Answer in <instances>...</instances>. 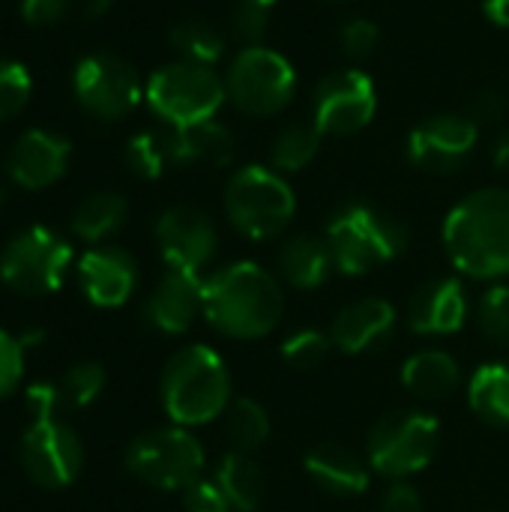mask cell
Instances as JSON below:
<instances>
[{"label":"cell","instance_id":"1","mask_svg":"<svg viewBox=\"0 0 509 512\" xmlns=\"http://www.w3.org/2000/svg\"><path fill=\"white\" fill-rule=\"evenodd\" d=\"M201 315L228 339L255 342L285 318L282 282L255 261H234L201 282Z\"/></svg>","mask_w":509,"mask_h":512},{"label":"cell","instance_id":"2","mask_svg":"<svg viewBox=\"0 0 509 512\" xmlns=\"http://www.w3.org/2000/svg\"><path fill=\"white\" fill-rule=\"evenodd\" d=\"M444 252L456 273L477 282L509 276V189L486 186L465 195L444 219Z\"/></svg>","mask_w":509,"mask_h":512},{"label":"cell","instance_id":"3","mask_svg":"<svg viewBox=\"0 0 509 512\" xmlns=\"http://www.w3.org/2000/svg\"><path fill=\"white\" fill-rule=\"evenodd\" d=\"M159 396L174 426L195 429L228 411L234 384L219 351L210 345H186L165 363Z\"/></svg>","mask_w":509,"mask_h":512},{"label":"cell","instance_id":"4","mask_svg":"<svg viewBox=\"0 0 509 512\" xmlns=\"http://www.w3.org/2000/svg\"><path fill=\"white\" fill-rule=\"evenodd\" d=\"M324 240L333 252L336 273L366 276L393 264L408 246V228L381 207L354 201L333 213Z\"/></svg>","mask_w":509,"mask_h":512},{"label":"cell","instance_id":"5","mask_svg":"<svg viewBox=\"0 0 509 512\" xmlns=\"http://www.w3.org/2000/svg\"><path fill=\"white\" fill-rule=\"evenodd\" d=\"M294 213L297 195L276 168L249 162L231 174L225 186V216L243 237L273 240L291 225Z\"/></svg>","mask_w":509,"mask_h":512},{"label":"cell","instance_id":"6","mask_svg":"<svg viewBox=\"0 0 509 512\" xmlns=\"http://www.w3.org/2000/svg\"><path fill=\"white\" fill-rule=\"evenodd\" d=\"M441 447V423L414 408L384 414L366 441V459L378 477L390 483L411 480L414 474L426 471Z\"/></svg>","mask_w":509,"mask_h":512},{"label":"cell","instance_id":"7","mask_svg":"<svg viewBox=\"0 0 509 512\" xmlns=\"http://www.w3.org/2000/svg\"><path fill=\"white\" fill-rule=\"evenodd\" d=\"M144 99L165 126H195L216 120L225 105V78L213 66L174 60L156 69L144 87Z\"/></svg>","mask_w":509,"mask_h":512},{"label":"cell","instance_id":"8","mask_svg":"<svg viewBox=\"0 0 509 512\" xmlns=\"http://www.w3.org/2000/svg\"><path fill=\"white\" fill-rule=\"evenodd\" d=\"M222 78L228 102L249 117H276L297 93L294 63L270 45L240 48Z\"/></svg>","mask_w":509,"mask_h":512},{"label":"cell","instance_id":"9","mask_svg":"<svg viewBox=\"0 0 509 512\" xmlns=\"http://www.w3.org/2000/svg\"><path fill=\"white\" fill-rule=\"evenodd\" d=\"M207 465L201 441L192 429L162 426L138 435L126 450V471L150 489L159 492H183Z\"/></svg>","mask_w":509,"mask_h":512},{"label":"cell","instance_id":"10","mask_svg":"<svg viewBox=\"0 0 509 512\" xmlns=\"http://www.w3.org/2000/svg\"><path fill=\"white\" fill-rule=\"evenodd\" d=\"M72 246L51 228L33 225L15 234L0 252V279L24 297H42L63 285Z\"/></svg>","mask_w":509,"mask_h":512},{"label":"cell","instance_id":"11","mask_svg":"<svg viewBox=\"0 0 509 512\" xmlns=\"http://www.w3.org/2000/svg\"><path fill=\"white\" fill-rule=\"evenodd\" d=\"M72 90L78 105L99 120L129 117L144 96L135 66L111 51L81 57L72 72Z\"/></svg>","mask_w":509,"mask_h":512},{"label":"cell","instance_id":"12","mask_svg":"<svg viewBox=\"0 0 509 512\" xmlns=\"http://www.w3.org/2000/svg\"><path fill=\"white\" fill-rule=\"evenodd\" d=\"M378 111V90L375 81L357 69H333L324 75L312 96V123L321 135L348 138L363 132Z\"/></svg>","mask_w":509,"mask_h":512},{"label":"cell","instance_id":"13","mask_svg":"<svg viewBox=\"0 0 509 512\" xmlns=\"http://www.w3.org/2000/svg\"><path fill=\"white\" fill-rule=\"evenodd\" d=\"M21 465L42 489L69 486L84 465V447L72 426L54 420H30L21 438Z\"/></svg>","mask_w":509,"mask_h":512},{"label":"cell","instance_id":"14","mask_svg":"<svg viewBox=\"0 0 509 512\" xmlns=\"http://www.w3.org/2000/svg\"><path fill=\"white\" fill-rule=\"evenodd\" d=\"M480 141V126L468 114H432L408 135V159L429 174H453L465 168Z\"/></svg>","mask_w":509,"mask_h":512},{"label":"cell","instance_id":"15","mask_svg":"<svg viewBox=\"0 0 509 512\" xmlns=\"http://www.w3.org/2000/svg\"><path fill=\"white\" fill-rule=\"evenodd\" d=\"M156 246L168 270L201 276L219 249V234L204 210L177 204L156 219Z\"/></svg>","mask_w":509,"mask_h":512},{"label":"cell","instance_id":"16","mask_svg":"<svg viewBox=\"0 0 509 512\" xmlns=\"http://www.w3.org/2000/svg\"><path fill=\"white\" fill-rule=\"evenodd\" d=\"M471 300L459 276H438L420 285L408 303V324L417 336H453L465 327Z\"/></svg>","mask_w":509,"mask_h":512},{"label":"cell","instance_id":"17","mask_svg":"<svg viewBox=\"0 0 509 512\" xmlns=\"http://www.w3.org/2000/svg\"><path fill=\"white\" fill-rule=\"evenodd\" d=\"M396 321L399 318L393 303L381 297H360L345 309H339V315L330 324V336L342 354L360 357V354L381 351L393 339Z\"/></svg>","mask_w":509,"mask_h":512},{"label":"cell","instance_id":"18","mask_svg":"<svg viewBox=\"0 0 509 512\" xmlns=\"http://www.w3.org/2000/svg\"><path fill=\"white\" fill-rule=\"evenodd\" d=\"M78 282L93 306L117 309L135 294L138 264L120 246H96L78 261Z\"/></svg>","mask_w":509,"mask_h":512},{"label":"cell","instance_id":"19","mask_svg":"<svg viewBox=\"0 0 509 512\" xmlns=\"http://www.w3.org/2000/svg\"><path fill=\"white\" fill-rule=\"evenodd\" d=\"M69 141L51 129H27L6 156V171L21 189H45L66 174Z\"/></svg>","mask_w":509,"mask_h":512},{"label":"cell","instance_id":"20","mask_svg":"<svg viewBox=\"0 0 509 512\" xmlns=\"http://www.w3.org/2000/svg\"><path fill=\"white\" fill-rule=\"evenodd\" d=\"M201 276L168 270L144 303V318L156 333L180 336L201 315Z\"/></svg>","mask_w":509,"mask_h":512},{"label":"cell","instance_id":"21","mask_svg":"<svg viewBox=\"0 0 509 512\" xmlns=\"http://www.w3.org/2000/svg\"><path fill=\"white\" fill-rule=\"evenodd\" d=\"M306 477L327 495L333 498H357L369 489L372 483V465L369 459H363L357 450L327 441L318 444L315 450L306 453L303 459Z\"/></svg>","mask_w":509,"mask_h":512},{"label":"cell","instance_id":"22","mask_svg":"<svg viewBox=\"0 0 509 512\" xmlns=\"http://www.w3.org/2000/svg\"><path fill=\"white\" fill-rule=\"evenodd\" d=\"M165 144L171 165H201V168H225L234 162L237 144L225 123L204 120L195 126H165Z\"/></svg>","mask_w":509,"mask_h":512},{"label":"cell","instance_id":"23","mask_svg":"<svg viewBox=\"0 0 509 512\" xmlns=\"http://www.w3.org/2000/svg\"><path fill=\"white\" fill-rule=\"evenodd\" d=\"M279 273L291 288L315 291L336 273V261L324 237L294 234L279 249Z\"/></svg>","mask_w":509,"mask_h":512},{"label":"cell","instance_id":"24","mask_svg":"<svg viewBox=\"0 0 509 512\" xmlns=\"http://www.w3.org/2000/svg\"><path fill=\"white\" fill-rule=\"evenodd\" d=\"M402 384L417 399H447L462 384V366L450 351L423 348L402 363Z\"/></svg>","mask_w":509,"mask_h":512},{"label":"cell","instance_id":"25","mask_svg":"<svg viewBox=\"0 0 509 512\" xmlns=\"http://www.w3.org/2000/svg\"><path fill=\"white\" fill-rule=\"evenodd\" d=\"M213 480L231 501L234 512H255L267 498V477L249 453L228 450L216 465Z\"/></svg>","mask_w":509,"mask_h":512},{"label":"cell","instance_id":"26","mask_svg":"<svg viewBox=\"0 0 509 512\" xmlns=\"http://www.w3.org/2000/svg\"><path fill=\"white\" fill-rule=\"evenodd\" d=\"M468 405L471 411L495 426L509 429V363L507 360H492L474 369L468 381Z\"/></svg>","mask_w":509,"mask_h":512},{"label":"cell","instance_id":"27","mask_svg":"<svg viewBox=\"0 0 509 512\" xmlns=\"http://www.w3.org/2000/svg\"><path fill=\"white\" fill-rule=\"evenodd\" d=\"M225 417V438L234 453H255L270 441V414L267 408L252 396L231 399Z\"/></svg>","mask_w":509,"mask_h":512},{"label":"cell","instance_id":"28","mask_svg":"<svg viewBox=\"0 0 509 512\" xmlns=\"http://www.w3.org/2000/svg\"><path fill=\"white\" fill-rule=\"evenodd\" d=\"M126 222V198L117 192H93L72 213V231L84 243H102Z\"/></svg>","mask_w":509,"mask_h":512},{"label":"cell","instance_id":"29","mask_svg":"<svg viewBox=\"0 0 509 512\" xmlns=\"http://www.w3.org/2000/svg\"><path fill=\"white\" fill-rule=\"evenodd\" d=\"M168 42L180 54V60L201 63V66H216L225 57V42L228 39L216 24H210L204 18H189V21H180L177 27H171Z\"/></svg>","mask_w":509,"mask_h":512},{"label":"cell","instance_id":"30","mask_svg":"<svg viewBox=\"0 0 509 512\" xmlns=\"http://www.w3.org/2000/svg\"><path fill=\"white\" fill-rule=\"evenodd\" d=\"M321 132L315 129V123H291L285 126L270 147V168H276L279 174H297L303 171L321 150Z\"/></svg>","mask_w":509,"mask_h":512},{"label":"cell","instance_id":"31","mask_svg":"<svg viewBox=\"0 0 509 512\" xmlns=\"http://www.w3.org/2000/svg\"><path fill=\"white\" fill-rule=\"evenodd\" d=\"M126 165H129L132 174H138L144 180L162 177L165 168L171 165L168 144H165V132L162 129H150V132L132 135L129 144H126Z\"/></svg>","mask_w":509,"mask_h":512},{"label":"cell","instance_id":"32","mask_svg":"<svg viewBox=\"0 0 509 512\" xmlns=\"http://www.w3.org/2000/svg\"><path fill=\"white\" fill-rule=\"evenodd\" d=\"M333 348L336 345H333V336L330 333H324V330H297V333H291L282 342L279 354H282V360L291 369L312 372V369H318V366L327 363V357L333 354Z\"/></svg>","mask_w":509,"mask_h":512},{"label":"cell","instance_id":"33","mask_svg":"<svg viewBox=\"0 0 509 512\" xmlns=\"http://www.w3.org/2000/svg\"><path fill=\"white\" fill-rule=\"evenodd\" d=\"M102 387H105V369L99 363H75L57 381L60 405L72 408V411L75 408H87L90 402L99 399Z\"/></svg>","mask_w":509,"mask_h":512},{"label":"cell","instance_id":"34","mask_svg":"<svg viewBox=\"0 0 509 512\" xmlns=\"http://www.w3.org/2000/svg\"><path fill=\"white\" fill-rule=\"evenodd\" d=\"M474 318L489 342L509 345V285H489L474 306Z\"/></svg>","mask_w":509,"mask_h":512},{"label":"cell","instance_id":"35","mask_svg":"<svg viewBox=\"0 0 509 512\" xmlns=\"http://www.w3.org/2000/svg\"><path fill=\"white\" fill-rule=\"evenodd\" d=\"M33 81L24 63L0 57V120L18 114L30 99Z\"/></svg>","mask_w":509,"mask_h":512},{"label":"cell","instance_id":"36","mask_svg":"<svg viewBox=\"0 0 509 512\" xmlns=\"http://www.w3.org/2000/svg\"><path fill=\"white\" fill-rule=\"evenodd\" d=\"M339 42H342V51L351 57V60H366L375 54L378 42H381V30L372 18H351L342 24L339 30Z\"/></svg>","mask_w":509,"mask_h":512},{"label":"cell","instance_id":"37","mask_svg":"<svg viewBox=\"0 0 509 512\" xmlns=\"http://www.w3.org/2000/svg\"><path fill=\"white\" fill-rule=\"evenodd\" d=\"M267 30H270V12L255 9V6H243V3H234V9H231V36L237 42H243V48L264 45Z\"/></svg>","mask_w":509,"mask_h":512},{"label":"cell","instance_id":"38","mask_svg":"<svg viewBox=\"0 0 509 512\" xmlns=\"http://www.w3.org/2000/svg\"><path fill=\"white\" fill-rule=\"evenodd\" d=\"M24 375V342L0 330V399L9 396Z\"/></svg>","mask_w":509,"mask_h":512},{"label":"cell","instance_id":"39","mask_svg":"<svg viewBox=\"0 0 509 512\" xmlns=\"http://www.w3.org/2000/svg\"><path fill=\"white\" fill-rule=\"evenodd\" d=\"M183 510L186 512H234L225 492L216 486V480H195L189 489H183Z\"/></svg>","mask_w":509,"mask_h":512},{"label":"cell","instance_id":"40","mask_svg":"<svg viewBox=\"0 0 509 512\" xmlns=\"http://www.w3.org/2000/svg\"><path fill=\"white\" fill-rule=\"evenodd\" d=\"M509 111V96L501 87H483L471 105H468V117L477 123V126H492V123H501Z\"/></svg>","mask_w":509,"mask_h":512},{"label":"cell","instance_id":"41","mask_svg":"<svg viewBox=\"0 0 509 512\" xmlns=\"http://www.w3.org/2000/svg\"><path fill=\"white\" fill-rule=\"evenodd\" d=\"M60 408L63 405H60L57 381H42L27 390V411L33 420H54Z\"/></svg>","mask_w":509,"mask_h":512},{"label":"cell","instance_id":"42","mask_svg":"<svg viewBox=\"0 0 509 512\" xmlns=\"http://www.w3.org/2000/svg\"><path fill=\"white\" fill-rule=\"evenodd\" d=\"M381 512H426V501L408 480H399L390 483V489L384 492Z\"/></svg>","mask_w":509,"mask_h":512},{"label":"cell","instance_id":"43","mask_svg":"<svg viewBox=\"0 0 509 512\" xmlns=\"http://www.w3.org/2000/svg\"><path fill=\"white\" fill-rule=\"evenodd\" d=\"M69 0H21V15L30 24H54L63 18Z\"/></svg>","mask_w":509,"mask_h":512},{"label":"cell","instance_id":"44","mask_svg":"<svg viewBox=\"0 0 509 512\" xmlns=\"http://www.w3.org/2000/svg\"><path fill=\"white\" fill-rule=\"evenodd\" d=\"M483 12L495 27L509 30V0H483Z\"/></svg>","mask_w":509,"mask_h":512},{"label":"cell","instance_id":"45","mask_svg":"<svg viewBox=\"0 0 509 512\" xmlns=\"http://www.w3.org/2000/svg\"><path fill=\"white\" fill-rule=\"evenodd\" d=\"M492 162H495L498 171L509 174V129L504 135H498V141H495V147H492Z\"/></svg>","mask_w":509,"mask_h":512},{"label":"cell","instance_id":"46","mask_svg":"<svg viewBox=\"0 0 509 512\" xmlns=\"http://www.w3.org/2000/svg\"><path fill=\"white\" fill-rule=\"evenodd\" d=\"M117 0H84L81 3V9H84V15L87 18H102L105 12H111V6H114Z\"/></svg>","mask_w":509,"mask_h":512},{"label":"cell","instance_id":"47","mask_svg":"<svg viewBox=\"0 0 509 512\" xmlns=\"http://www.w3.org/2000/svg\"><path fill=\"white\" fill-rule=\"evenodd\" d=\"M234 3H243V6H255V9H264V12H273L279 0H234Z\"/></svg>","mask_w":509,"mask_h":512},{"label":"cell","instance_id":"48","mask_svg":"<svg viewBox=\"0 0 509 512\" xmlns=\"http://www.w3.org/2000/svg\"><path fill=\"white\" fill-rule=\"evenodd\" d=\"M0 204H3V186H0Z\"/></svg>","mask_w":509,"mask_h":512}]
</instances>
